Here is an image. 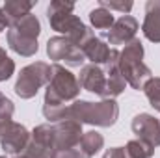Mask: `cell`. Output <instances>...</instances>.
Listing matches in <instances>:
<instances>
[{
  "label": "cell",
  "mask_w": 160,
  "mask_h": 158,
  "mask_svg": "<svg viewBox=\"0 0 160 158\" xmlns=\"http://www.w3.org/2000/svg\"><path fill=\"white\" fill-rule=\"evenodd\" d=\"M119 116V108L116 101L104 99L101 102L75 101L67 108V119L78 121L80 125H95V126H112Z\"/></svg>",
  "instance_id": "obj_1"
},
{
  "label": "cell",
  "mask_w": 160,
  "mask_h": 158,
  "mask_svg": "<svg viewBox=\"0 0 160 158\" xmlns=\"http://www.w3.org/2000/svg\"><path fill=\"white\" fill-rule=\"evenodd\" d=\"M143 60V45L140 39H132L119 52V73L127 86L132 89H143V86L153 78L151 69L142 62Z\"/></svg>",
  "instance_id": "obj_2"
},
{
  "label": "cell",
  "mask_w": 160,
  "mask_h": 158,
  "mask_svg": "<svg viewBox=\"0 0 160 158\" xmlns=\"http://www.w3.org/2000/svg\"><path fill=\"white\" fill-rule=\"evenodd\" d=\"M80 93L78 78L65 69L60 63L52 65V77L47 86L45 101L47 102H56V104H67L69 101H75Z\"/></svg>",
  "instance_id": "obj_3"
},
{
  "label": "cell",
  "mask_w": 160,
  "mask_h": 158,
  "mask_svg": "<svg viewBox=\"0 0 160 158\" xmlns=\"http://www.w3.org/2000/svg\"><path fill=\"white\" fill-rule=\"evenodd\" d=\"M52 77V65L45 62H36L21 69V75L15 82V93L21 99H32L38 95L43 86H48Z\"/></svg>",
  "instance_id": "obj_4"
},
{
  "label": "cell",
  "mask_w": 160,
  "mask_h": 158,
  "mask_svg": "<svg viewBox=\"0 0 160 158\" xmlns=\"http://www.w3.org/2000/svg\"><path fill=\"white\" fill-rule=\"evenodd\" d=\"M75 4L65 0H52L47 7V17L50 22V28L63 34L65 37H73L77 32H80L86 24L77 15H73Z\"/></svg>",
  "instance_id": "obj_5"
},
{
  "label": "cell",
  "mask_w": 160,
  "mask_h": 158,
  "mask_svg": "<svg viewBox=\"0 0 160 158\" xmlns=\"http://www.w3.org/2000/svg\"><path fill=\"white\" fill-rule=\"evenodd\" d=\"M82 125L73 119H63L54 123V151L75 149L82 140Z\"/></svg>",
  "instance_id": "obj_6"
},
{
  "label": "cell",
  "mask_w": 160,
  "mask_h": 158,
  "mask_svg": "<svg viewBox=\"0 0 160 158\" xmlns=\"http://www.w3.org/2000/svg\"><path fill=\"white\" fill-rule=\"evenodd\" d=\"M132 132L138 140L147 141L151 147L160 145V119L153 117L151 114H140L132 119Z\"/></svg>",
  "instance_id": "obj_7"
},
{
  "label": "cell",
  "mask_w": 160,
  "mask_h": 158,
  "mask_svg": "<svg viewBox=\"0 0 160 158\" xmlns=\"http://www.w3.org/2000/svg\"><path fill=\"white\" fill-rule=\"evenodd\" d=\"M138 28L140 24L132 15H123L114 22L110 32H106V39L110 45H128L132 39H136Z\"/></svg>",
  "instance_id": "obj_8"
},
{
  "label": "cell",
  "mask_w": 160,
  "mask_h": 158,
  "mask_svg": "<svg viewBox=\"0 0 160 158\" xmlns=\"http://www.w3.org/2000/svg\"><path fill=\"white\" fill-rule=\"evenodd\" d=\"M78 84H80V87H84L86 91L102 97L104 95V89H106V73L99 65H93V63L84 65L80 69Z\"/></svg>",
  "instance_id": "obj_9"
},
{
  "label": "cell",
  "mask_w": 160,
  "mask_h": 158,
  "mask_svg": "<svg viewBox=\"0 0 160 158\" xmlns=\"http://www.w3.org/2000/svg\"><path fill=\"white\" fill-rule=\"evenodd\" d=\"M30 138H32V134L26 130V126H22L19 123H13L9 126V130L4 134V138L0 140V143H2V149L6 153L15 156V155H21L26 149V145L30 143Z\"/></svg>",
  "instance_id": "obj_10"
},
{
  "label": "cell",
  "mask_w": 160,
  "mask_h": 158,
  "mask_svg": "<svg viewBox=\"0 0 160 158\" xmlns=\"http://www.w3.org/2000/svg\"><path fill=\"white\" fill-rule=\"evenodd\" d=\"M143 36L153 43H160V0H149L145 4V19L142 24Z\"/></svg>",
  "instance_id": "obj_11"
},
{
  "label": "cell",
  "mask_w": 160,
  "mask_h": 158,
  "mask_svg": "<svg viewBox=\"0 0 160 158\" xmlns=\"http://www.w3.org/2000/svg\"><path fill=\"white\" fill-rule=\"evenodd\" d=\"M9 30H11V32H15L17 36L26 37V39L38 41V37H39V34H41V24H39V19H38L36 15L28 13L26 17H22V19H19V21L11 22Z\"/></svg>",
  "instance_id": "obj_12"
},
{
  "label": "cell",
  "mask_w": 160,
  "mask_h": 158,
  "mask_svg": "<svg viewBox=\"0 0 160 158\" xmlns=\"http://www.w3.org/2000/svg\"><path fill=\"white\" fill-rule=\"evenodd\" d=\"M82 52L86 56V60H89L93 65H101V63H106L108 62V56H110V47L99 37H91L84 47H82Z\"/></svg>",
  "instance_id": "obj_13"
},
{
  "label": "cell",
  "mask_w": 160,
  "mask_h": 158,
  "mask_svg": "<svg viewBox=\"0 0 160 158\" xmlns=\"http://www.w3.org/2000/svg\"><path fill=\"white\" fill-rule=\"evenodd\" d=\"M102 145H104L102 134H99L97 130H89V132H84V134H82L78 149H80V153H82L84 158H91L102 149Z\"/></svg>",
  "instance_id": "obj_14"
},
{
  "label": "cell",
  "mask_w": 160,
  "mask_h": 158,
  "mask_svg": "<svg viewBox=\"0 0 160 158\" xmlns=\"http://www.w3.org/2000/svg\"><path fill=\"white\" fill-rule=\"evenodd\" d=\"M8 43H9V47H11L13 52H17L19 56H24V58L34 56V54L38 52V48H39L38 41L26 39V37H22V36H17V34L11 32V30H8Z\"/></svg>",
  "instance_id": "obj_15"
},
{
  "label": "cell",
  "mask_w": 160,
  "mask_h": 158,
  "mask_svg": "<svg viewBox=\"0 0 160 158\" xmlns=\"http://www.w3.org/2000/svg\"><path fill=\"white\" fill-rule=\"evenodd\" d=\"M73 43L69 41V37L65 36H56V37H50L47 43V54L50 60L54 62H60V60H65L69 56V52L73 50Z\"/></svg>",
  "instance_id": "obj_16"
},
{
  "label": "cell",
  "mask_w": 160,
  "mask_h": 158,
  "mask_svg": "<svg viewBox=\"0 0 160 158\" xmlns=\"http://www.w3.org/2000/svg\"><path fill=\"white\" fill-rule=\"evenodd\" d=\"M34 6H36V2H30V0H6L4 11L9 17V21L15 22V21L22 19V17H26Z\"/></svg>",
  "instance_id": "obj_17"
},
{
  "label": "cell",
  "mask_w": 160,
  "mask_h": 158,
  "mask_svg": "<svg viewBox=\"0 0 160 158\" xmlns=\"http://www.w3.org/2000/svg\"><path fill=\"white\" fill-rule=\"evenodd\" d=\"M32 141H36L50 155L54 151V125H39L32 132Z\"/></svg>",
  "instance_id": "obj_18"
},
{
  "label": "cell",
  "mask_w": 160,
  "mask_h": 158,
  "mask_svg": "<svg viewBox=\"0 0 160 158\" xmlns=\"http://www.w3.org/2000/svg\"><path fill=\"white\" fill-rule=\"evenodd\" d=\"M89 21H91V24H93L95 28H99V30H108V28H112L114 22H116L112 11H108L106 7H101V6L89 11Z\"/></svg>",
  "instance_id": "obj_19"
},
{
  "label": "cell",
  "mask_w": 160,
  "mask_h": 158,
  "mask_svg": "<svg viewBox=\"0 0 160 158\" xmlns=\"http://www.w3.org/2000/svg\"><path fill=\"white\" fill-rule=\"evenodd\" d=\"M127 151V156L128 158H151L155 155V147H151L147 141L143 140H130L125 147Z\"/></svg>",
  "instance_id": "obj_20"
},
{
  "label": "cell",
  "mask_w": 160,
  "mask_h": 158,
  "mask_svg": "<svg viewBox=\"0 0 160 158\" xmlns=\"http://www.w3.org/2000/svg\"><path fill=\"white\" fill-rule=\"evenodd\" d=\"M143 91H145V97L151 102V106L157 112H160V78H151L143 86Z\"/></svg>",
  "instance_id": "obj_21"
},
{
  "label": "cell",
  "mask_w": 160,
  "mask_h": 158,
  "mask_svg": "<svg viewBox=\"0 0 160 158\" xmlns=\"http://www.w3.org/2000/svg\"><path fill=\"white\" fill-rule=\"evenodd\" d=\"M15 73V62L6 54V50L0 47V82L8 80Z\"/></svg>",
  "instance_id": "obj_22"
},
{
  "label": "cell",
  "mask_w": 160,
  "mask_h": 158,
  "mask_svg": "<svg viewBox=\"0 0 160 158\" xmlns=\"http://www.w3.org/2000/svg\"><path fill=\"white\" fill-rule=\"evenodd\" d=\"M101 7H106L108 11H121V13H128L132 9V2L130 0H99Z\"/></svg>",
  "instance_id": "obj_23"
},
{
  "label": "cell",
  "mask_w": 160,
  "mask_h": 158,
  "mask_svg": "<svg viewBox=\"0 0 160 158\" xmlns=\"http://www.w3.org/2000/svg\"><path fill=\"white\" fill-rule=\"evenodd\" d=\"M22 155L26 158H50V153L47 149H43L41 145H38L36 141H32V138H30V143L26 145V149L22 151Z\"/></svg>",
  "instance_id": "obj_24"
},
{
  "label": "cell",
  "mask_w": 160,
  "mask_h": 158,
  "mask_svg": "<svg viewBox=\"0 0 160 158\" xmlns=\"http://www.w3.org/2000/svg\"><path fill=\"white\" fill-rule=\"evenodd\" d=\"M65 62V65H69V67H84V62H86V56H84V52L80 50L78 47H73V50L69 52V56L63 60Z\"/></svg>",
  "instance_id": "obj_25"
},
{
  "label": "cell",
  "mask_w": 160,
  "mask_h": 158,
  "mask_svg": "<svg viewBox=\"0 0 160 158\" xmlns=\"http://www.w3.org/2000/svg\"><path fill=\"white\" fill-rule=\"evenodd\" d=\"M13 112H15V106L13 102L0 91V116H8V117H13Z\"/></svg>",
  "instance_id": "obj_26"
},
{
  "label": "cell",
  "mask_w": 160,
  "mask_h": 158,
  "mask_svg": "<svg viewBox=\"0 0 160 158\" xmlns=\"http://www.w3.org/2000/svg\"><path fill=\"white\" fill-rule=\"evenodd\" d=\"M50 158H84L78 147L75 149H63V151H52Z\"/></svg>",
  "instance_id": "obj_27"
},
{
  "label": "cell",
  "mask_w": 160,
  "mask_h": 158,
  "mask_svg": "<svg viewBox=\"0 0 160 158\" xmlns=\"http://www.w3.org/2000/svg\"><path fill=\"white\" fill-rule=\"evenodd\" d=\"M102 158H128V156H127L125 147H112V149H108V151L104 153Z\"/></svg>",
  "instance_id": "obj_28"
},
{
  "label": "cell",
  "mask_w": 160,
  "mask_h": 158,
  "mask_svg": "<svg viewBox=\"0 0 160 158\" xmlns=\"http://www.w3.org/2000/svg\"><path fill=\"white\" fill-rule=\"evenodd\" d=\"M13 123H15V121H13L11 117H8V116H0V140L4 138V134L9 130V126H11Z\"/></svg>",
  "instance_id": "obj_29"
},
{
  "label": "cell",
  "mask_w": 160,
  "mask_h": 158,
  "mask_svg": "<svg viewBox=\"0 0 160 158\" xmlns=\"http://www.w3.org/2000/svg\"><path fill=\"white\" fill-rule=\"evenodd\" d=\"M9 26H11V21H9V17L6 15L4 7H0V32L6 30V28H9Z\"/></svg>",
  "instance_id": "obj_30"
},
{
  "label": "cell",
  "mask_w": 160,
  "mask_h": 158,
  "mask_svg": "<svg viewBox=\"0 0 160 158\" xmlns=\"http://www.w3.org/2000/svg\"><path fill=\"white\" fill-rule=\"evenodd\" d=\"M13 158H26V156H24V155L21 153V155H15V156H13Z\"/></svg>",
  "instance_id": "obj_31"
},
{
  "label": "cell",
  "mask_w": 160,
  "mask_h": 158,
  "mask_svg": "<svg viewBox=\"0 0 160 158\" xmlns=\"http://www.w3.org/2000/svg\"><path fill=\"white\" fill-rule=\"evenodd\" d=\"M0 158H6V156H0Z\"/></svg>",
  "instance_id": "obj_32"
}]
</instances>
